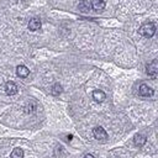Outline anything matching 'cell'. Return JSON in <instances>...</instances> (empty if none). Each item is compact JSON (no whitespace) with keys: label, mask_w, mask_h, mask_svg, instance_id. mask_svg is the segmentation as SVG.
Listing matches in <instances>:
<instances>
[{"label":"cell","mask_w":158,"mask_h":158,"mask_svg":"<svg viewBox=\"0 0 158 158\" xmlns=\"http://www.w3.org/2000/svg\"><path fill=\"white\" fill-rule=\"evenodd\" d=\"M16 74L20 77V78H26V77H28V74H30V70H28V68L26 67V65H17V68H16Z\"/></svg>","instance_id":"obj_11"},{"label":"cell","mask_w":158,"mask_h":158,"mask_svg":"<svg viewBox=\"0 0 158 158\" xmlns=\"http://www.w3.org/2000/svg\"><path fill=\"white\" fill-rule=\"evenodd\" d=\"M146 141H147V137H146V135H143V133H137V135H135V137H133V143H135V146H137V147H142V146L146 143Z\"/></svg>","instance_id":"obj_7"},{"label":"cell","mask_w":158,"mask_h":158,"mask_svg":"<svg viewBox=\"0 0 158 158\" xmlns=\"http://www.w3.org/2000/svg\"><path fill=\"white\" fill-rule=\"evenodd\" d=\"M90 9H91V4H90L88 0H81V1L78 4V10H79L80 12H83V14L89 12Z\"/></svg>","instance_id":"obj_9"},{"label":"cell","mask_w":158,"mask_h":158,"mask_svg":"<svg viewBox=\"0 0 158 158\" xmlns=\"http://www.w3.org/2000/svg\"><path fill=\"white\" fill-rule=\"evenodd\" d=\"M91 9L96 12H100L105 9V1L104 0H91Z\"/></svg>","instance_id":"obj_8"},{"label":"cell","mask_w":158,"mask_h":158,"mask_svg":"<svg viewBox=\"0 0 158 158\" xmlns=\"http://www.w3.org/2000/svg\"><path fill=\"white\" fill-rule=\"evenodd\" d=\"M146 72L148 75H157L158 74V60L154 59L146 65Z\"/></svg>","instance_id":"obj_4"},{"label":"cell","mask_w":158,"mask_h":158,"mask_svg":"<svg viewBox=\"0 0 158 158\" xmlns=\"http://www.w3.org/2000/svg\"><path fill=\"white\" fill-rule=\"evenodd\" d=\"M138 91H139V95H141V96H144V98H151V96L154 94V90H153L151 86H148L147 84H144V83L139 85Z\"/></svg>","instance_id":"obj_3"},{"label":"cell","mask_w":158,"mask_h":158,"mask_svg":"<svg viewBox=\"0 0 158 158\" xmlns=\"http://www.w3.org/2000/svg\"><path fill=\"white\" fill-rule=\"evenodd\" d=\"M83 158H95V157H94L93 154H85V156H84Z\"/></svg>","instance_id":"obj_15"},{"label":"cell","mask_w":158,"mask_h":158,"mask_svg":"<svg viewBox=\"0 0 158 158\" xmlns=\"http://www.w3.org/2000/svg\"><path fill=\"white\" fill-rule=\"evenodd\" d=\"M138 33H139L141 36L146 37V38H151V37H153L154 33H156V25H154L153 22H144V23L139 27Z\"/></svg>","instance_id":"obj_1"},{"label":"cell","mask_w":158,"mask_h":158,"mask_svg":"<svg viewBox=\"0 0 158 158\" xmlns=\"http://www.w3.org/2000/svg\"><path fill=\"white\" fill-rule=\"evenodd\" d=\"M93 99H94L96 102H102V101L106 99V94H105L102 90L96 89V90L93 91Z\"/></svg>","instance_id":"obj_10"},{"label":"cell","mask_w":158,"mask_h":158,"mask_svg":"<svg viewBox=\"0 0 158 158\" xmlns=\"http://www.w3.org/2000/svg\"><path fill=\"white\" fill-rule=\"evenodd\" d=\"M5 91L7 95H15L17 93V85L14 81H7L5 84Z\"/></svg>","instance_id":"obj_6"},{"label":"cell","mask_w":158,"mask_h":158,"mask_svg":"<svg viewBox=\"0 0 158 158\" xmlns=\"http://www.w3.org/2000/svg\"><path fill=\"white\" fill-rule=\"evenodd\" d=\"M52 95H59L62 91H63V88H62V85L59 84V83H56V84H53V86H52Z\"/></svg>","instance_id":"obj_13"},{"label":"cell","mask_w":158,"mask_h":158,"mask_svg":"<svg viewBox=\"0 0 158 158\" xmlns=\"http://www.w3.org/2000/svg\"><path fill=\"white\" fill-rule=\"evenodd\" d=\"M93 133H94V137L98 141H105V139H107V133H106V131L101 126H96L93 130Z\"/></svg>","instance_id":"obj_2"},{"label":"cell","mask_w":158,"mask_h":158,"mask_svg":"<svg viewBox=\"0 0 158 158\" xmlns=\"http://www.w3.org/2000/svg\"><path fill=\"white\" fill-rule=\"evenodd\" d=\"M10 158H23V151L22 148L20 147H16L12 149L11 154H10Z\"/></svg>","instance_id":"obj_12"},{"label":"cell","mask_w":158,"mask_h":158,"mask_svg":"<svg viewBox=\"0 0 158 158\" xmlns=\"http://www.w3.org/2000/svg\"><path fill=\"white\" fill-rule=\"evenodd\" d=\"M41 20L40 17H32L30 21H28V30L30 31H37L41 28Z\"/></svg>","instance_id":"obj_5"},{"label":"cell","mask_w":158,"mask_h":158,"mask_svg":"<svg viewBox=\"0 0 158 158\" xmlns=\"http://www.w3.org/2000/svg\"><path fill=\"white\" fill-rule=\"evenodd\" d=\"M25 111H26L27 114L33 112V111H35V105H33V104H28V105L25 107Z\"/></svg>","instance_id":"obj_14"}]
</instances>
